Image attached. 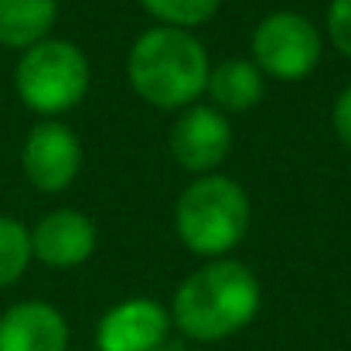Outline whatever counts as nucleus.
Returning a JSON list of instances; mask_svg holds the SVG:
<instances>
[{"label": "nucleus", "mask_w": 351, "mask_h": 351, "mask_svg": "<svg viewBox=\"0 0 351 351\" xmlns=\"http://www.w3.org/2000/svg\"><path fill=\"white\" fill-rule=\"evenodd\" d=\"M259 280L232 256L208 259L174 290L171 321L195 341H222L259 314Z\"/></svg>", "instance_id": "obj_1"}, {"label": "nucleus", "mask_w": 351, "mask_h": 351, "mask_svg": "<svg viewBox=\"0 0 351 351\" xmlns=\"http://www.w3.org/2000/svg\"><path fill=\"white\" fill-rule=\"evenodd\" d=\"M208 51L184 27H147L126 55V79L133 93L157 110H188L205 96Z\"/></svg>", "instance_id": "obj_2"}, {"label": "nucleus", "mask_w": 351, "mask_h": 351, "mask_svg": "<svg viewBox=\"0 0 351 351\" xmlns=\"http://www.w3.org/2000/svg\"><path fill=\"white\" fill-rule=\"evenodd\" d=\"M252 205L245 188L229 174H202L195 178L174 205V232L205 259H222L249 232Z\"/></svg>", "instance_id": "obj_3"}, {"label": "nucleus", "mask_w": 351, "mask_h": 351, "mask_svg": "<svg viewBox=\"0 0 351 351\" xmlns=\"http://www.w3.org/2000/svg\"><path fill=\"white\" fill-rule=\"evenodd\" d=\"M93 82L86 51L65 38H45L27 48L14 69V89L21 103L41 119H55L75 110Z\"/></svg>", "instance_id": "obj_4"}, {"label": "nucleus", "mask_w": 351, "mask_h": 351, "mask_svg": "<svg viewBox=\"0 0 351 351\" xmlns=\"http://www.w3.org/2000/svg\"><path fill=\"white\" fill-rule=\"evenodd\" d=\"M252 62L276 82H300L321 65V31L307 14L273 10L252 31Z\"/></svg>", "instance_id": "obj_5"}, {"label": "nucleus", "mask_w": 351, "mask_h": 351, "mask_svg": "<svg viewBox=\"0 0 351 351\" xmlns=\"http://www.w3.org/2000/svg\"><path fill=\"white\" fill-rule=\"evenodd\" d=\"M21 167L31 188L45 195H58L72 188L82 171V143L79 133L62 119H38L21 147Z\"/></svg>", "instance_id": "obj_6"}, {"label": "nucleus", "mask_w": 351, "mask_h": 351, "mask_svg": "<svg viewBox=\"0 0 351 351\" xmlns=\"http://www.w3.org/2000/svg\"><path fill=\"white\" fill-rule=\"evenodd\" d=\"M171 157L188 174H215L232 154V123L215 106H188L171 126Z\"/></svg>", "instance_id": "obj_7"}, {"label": "nucleus", "mask_w": 351, "mask_h": 351, "mask_svg": "<svg viewBox=\"0 0 351 351\" xmlns=\"http://www.w3.org/2000/svg\"><path fill=\"white\" fill-rule=\"evenodd\" d=\"M99 245L96 222L79 208H55L31 229V256L51 269H75L93 259Z\"/></svg>", "instance_id": "obj_8"}, {"label": "nucleus", "mask_w": 351, "mask_h": 351, "mask_svg": "<svg viewBox=\"0 0 351 351\" xmlns=\"http://www.w3.org/2000/svg\"><path fill=\"white\" fill-rule=\"evenodd\" d=\"M171 314L150 297H130L110 307L96 328L99 351H154L167 341Z\"/></svg>", "instance_id": "obj_9"}, {"label": "nucleus", "mask_w": 351, "mask_h": 351, "mask_svg": "<svg viewBox=\"0 0 351 351\" xmlns=\"http://www.w3.org/2000/svg\"><path fill=\"white\" fill-rule=\"evenodd\" d=\"M69 324L45 300H21L0 314V351H65Z\"/></svg>", "instance_id": "obj_10"}, {"label": "nucleus", "mask_w": 351, "mask_h": 351, "mask_svg": "<svg viewBox=\"0 0 351 351\" xmlns=\"http://www.w3.org/2000/svg\"><path fill=\"white\" fill-rule=\"evenodd\" d=\"M205 93L212 96V106L222 110L226 117L249 113L263 103L266 75L259 72V65L252 58H222L219 65H212Z\"/></svg>", "instance_id": "obj_11"}, {"label": "nucleus", "mask_w": 351, "mask_h": 351, "mask_svg": "<svg viewBox=\"0 0 351 351\" xmlns=\"http://www.w3.org/2000/svg\"><path fill=\"white\" fill-rule=\"evenodd\" d=\"M58 21V0H0V45L27 51L51 38Z\"/></svg>", "instance_id": "obj_12"}, {"label": "nucleus", "mask_w": 351, "mask_h": 351, "mask_svg": "<svg viewBox=\"0 0 351 351\" xmlns=\"http://www.w3.org/2000/svg\"><path fill=\"white\" fill-rule=\"evenodd\" d=\"M31 259V229L14 215H0V290L14 287Z\"/></svg>", "instance_id": "obj_13"}, {"label": "nucleus", "mask_w": 351, "mask_h": 351, "mask_svg": "<svg viewBox=\"0 0 351 351\" xmlns=\"http://www.w3.org/2000/svg\"><path fill=\"white\" fill-rule=\"evenodd\" d=\"M157 24L164 27H202L205 21H212L222 7V0H136Z\"/></svg>", "instance_id": "obj_14"}, {"label": "nucleus", "mask_w": 351, "mask_h": 351, "mask_svg": "<svg viewBox=\"0 0 351 351\" xmlns=\"http://www.w3.org/2000/svg\"><path fill=\"white\" fill-rule=\"evenodd\" d=\"M328 38L345 58H351V0H331V7H328Z\"/></svg>", "instance_id": "obj_15"}, {"label": "nucleus", "mask_w": 351, "mask_h": 351, "mask_svg": "<svg viewBox=\"0 0 351 351\" xmlns=\"http://www.w3.org/2000/svg\"><path fill=\"white\" fill-rule=\"evenodd\" d=\"M335 133L345 143V150H351V86L335 99Z\"/></svg>", "instance_id": "obj_16"}, {"label": "nucleus", "mask_w": 351, "mask_h": 351, "mask_svg": "<svg viewBox=\"0 0 351 351\" xmlns=\"http://www.w3.org/2000/svg\"><path fill=\"white\" fill-rule=\"evenodd\" d=\"M154 351H184V348H178V345H160V348H154Z\"/></svg>", "instance_id": "obj_17"}, {"label": "nucleus", "mask_w": 351, "mask_h": 351, "mask_svg": "<svg viewBox=\"0 0 351 351\" xmlns=\"http://www.w3.org/2000/svg\"><path fill=\"white\" fill-rule=\"evenodd\" d=\"M96 351H99V348H96Z\"/></svg>", "instance_id": "obj_18"}]
</instances>
